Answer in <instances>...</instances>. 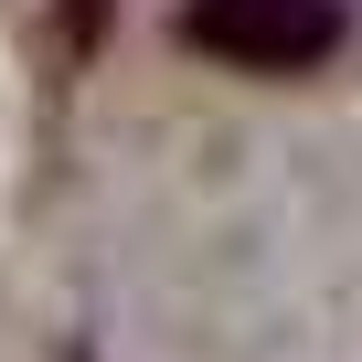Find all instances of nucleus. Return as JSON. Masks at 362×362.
I'll use <instances>...</instances> for the list:
<instances>
[{"label": "nucleus", "mask_w": 362, "mask_h": 362, "mask_svg": "<svg viewBox=\"0 0 362 362\" xmlns=\"http://www.w3.org/2000/svg\"><path fill=\"white\" fill-rule=\"evenodd\" d=\"M181 43L235 75H309L341 54V0H181Z\"/></svg>", "instance_id": "obj_1"}]
</instances>
